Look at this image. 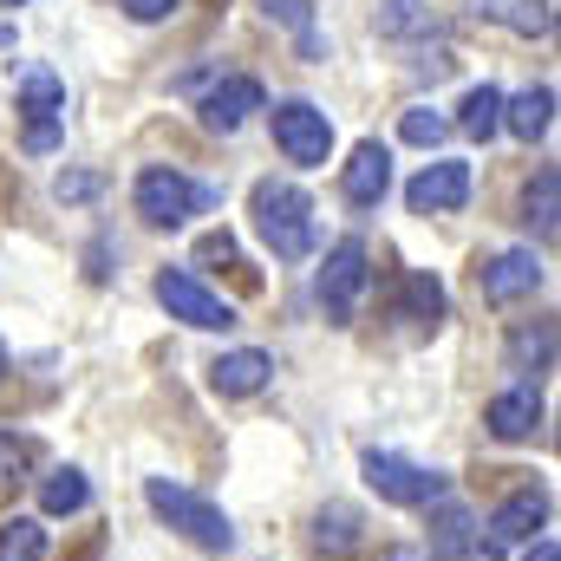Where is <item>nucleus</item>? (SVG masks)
I'll list each match as a JSON object with an SVG mask.
<instances>
[{
    "label": "nucleus",
    "instance_id": "nucleus-1",
    "mask_svg": "<svg viewBox=\"0 0 561 561\" xmlns=\"http://www.w3.org/2000/svg\"><path fill=\"white\" fill-rule=\"evenodd\" d=\"M144 503H150L183 542H196L203 556H229V549H236V523H229L209 496H196V490H183V483H170V477H150V483H144Z\"/></svg>",
    "mask_w": 561,
    "mask_h": 561
},
{
    "label": "nucleus",
    "instance_id": "nucleus-2",
    "mask_svg": "<svg viewBox=\"0 0 561 561\" xmlns=\"http://www.w3.org/2000/svg\"><path fill=\"white\" fill-rule=\"evenodd\" d=\"M249 209H255V229H262V242L275 249L280 262H307L313 255V203H307V190L300 183H255V196H249Z\"/></svg>",
    "mask_w": 561,
    "mask_h": 561
},
{
    "label": "nucleus",
    "instance_id": "nucleus-3",
    "mask_svg": "<svg viewBox=\"0 0 561 561\" xmlns=\"http://www.w3.org/2000/svg\"><path fill=\"white\" fill-rule=\"evenodd\" d=\"M138 216L150 229H183L190 216H203L209 203H216V190H203V183H190L183 170H170V163H150L138 176Z\"/></svg>",
    "mask_w": 561,
    "mask_h": 561
},
{
    "label": "nucleus",
    "instance_id": "nucleus-4",
    "mask_svg": "<svg viewBox=\"0 0 561 561\" xmlns=\"http://www.w3.org/2000/svg\"><path fill=\"white\" fill-rule=\"evenodd\" d=\"M366 483H373L386 503H399V510H431V503L450 490V477L424 470V463L399 457V450H366Z\"/></svg>",
    "mask_w": 561,
    "mask_h": 561
},
{
    "label": "nucleus",
    "instance_id": "nucleus-5",
    "mask_svg": "<svg viewBox=\"0 0 561 561\" xmlns=\"http://www.w3.org/2000/svg\"><path fill=\"white\" fill-rule=\"evenodd\" d=\"M157 300H163L170 320H183V327H203V333H229V327H236V307H229L222 294H209L190 268H163V275H157Z\"/></svg>",
    "mask_w": 561,
    "mask_h": 561
},
{
    "label": "nucleus",
    "instance_id": "nucleus-6",
    "mask_svg": "<svg viewBox=\"0 0 561 561\" xmlns=\"http://www.w3.org/2000/svg\"><path fill=\"white\" fill-rule=\"evenodd\" d=\"M320 307H327V320L333 327H346L353 313H359V294H366V242L359 236H346V242H333V255H327V268H320Z\"/></svg>",
    "mask_w": 561,
    "mask_h": 561
},
{
    "label": "nucleus",
    "instance_id": "nucleus-7",
    "mask_svg": "<svg viewBox=\"0 0 561 561\" xmlns=\"http://www.w3.org/2000/svg\"><path fill=\"white\" fill-rule=\"evenodd\" d=\"M275 144H280V157H287V163L313 170V163H327V150H333V125H327V112H320V105L287 99V105H275Z\"/></svg>",
    "mask_w": 561,
    "mask_h": 561
},
{
    "label": "nucleus",
    "instance_id": "nucleus-8",
    "mask_svg": "<svg viewBox=\"0 0 561 561\" xmlns=\"http://www.w3.org/2000/svg\"><path fill=\"white\" fill-rule=\"evenodd\" d=\"M20 112H26V150L33 157H46L53 144H59V118H66V85L46 72V66H33V72H20Z\"/></svg>",
    "mask_w": 561,
    "mask_h": 561
},
{
    "label": "nucleus",
    "instance_id": "nucleus-9",
    "mask_svg": "<svg viewBox=\"0 0 561 561\" xmlns=\"http://www.w3.org/2000/svg\"><path fill=\"white\" fill-rule=\"evenodd\" d=\"M549 523V496L542 490H516L496 516H490V536H483V556H510V549H523V542H536V529Z\"/></svg>",
    "mask_w": 561,
    "mask_h": 561
},
{
    "label": "nucleus",
    "instance_id": "nucleus-10",
    "mask_svg": "<svg viewBox=\"0 0 561 561\" xmlns=\"http://www.w3.org/2000/svg\"><path fill=\"white\" fill-rule=\"evenodd\" d=\"M405 203L412 216H444V209H463L470 203V163H424L419 176L405 183Z\"/></svg>",
    "mask_w": 561,
    "mask_h": 561
},
{
    "label": "nucleus",
    "instance_id": "nucleus-11",
    "mask_svg": "<svg viewBox=\"0 0 561 561\" xmlns=\"http://www.w3.org/2000/svg\"><path fill=\"white\" fill-rule=\"evenodd\" d=\"M340 190H346V203H353V209H379V203H386V190H392V150H386L379 138H366L353 157H346Z\"/></svg>",
    "mask_w": 561,
    "mask_h": 561
},
{
    "label": "nucleus",
    "instance_id": "nucleus-12",
    "mask_svg": "<svg viewBox=\"0 0 561 561\" xmlns=\"http://www.w3.org/2000/svg\"><path fill=\"white\" fill-rule=\"evenodd\" d=\"M477 287H483V300H523V294H536L542 287V262H536V249H503V255H490L483 268H477Z\"/></svg>",
    "mask_w": 561,
    "mask_h": 561
},
{
    "label": "nucleus",
    "instance_id": "nucleus-13",
    "mask_svg": "<svg viewBox=\"0 0 561 561\" xmlns=\"http://www.w3.org/2000/svg\"><path fill=\"white\" fill-rule=\"evenodd\" d=\"M268 105V92H262V79H249V72H236V79H222L209 99H203V125L209 131H236L249 112H262Z\"/></svg>",
    "mask_w": 561,
    "mask_h": 561
},
{
    "label": "nucleus",
    "instance_id": "nucleus-14",
    "mask_svg": "<svg viewBox=\"0 0 561 561\" xmlns=\"http://www.w3.org/2000/svg\"><path fill=\"white\" fill-rule=\"evenodd\" d=\"M477 556V516L450 496L431 503V561H463Z\"/></svg>",
    "mask_w": 561,
    "mask_h": 561
},
{
    "label": "nucleus",
    "instance_id": "nucleus-15",
    "mask_svg": "<svg viewBox=\"0 0 561 561\" xmlns=\"http://www.w3.org/2000/svg\"><path fill=\"white\" fill-rule=\"evenodd\" d=\"M275 379V359L262 353V346H242V353H222L216 366H209V386L222 392V399H249V392H262Z\"/></svg>",
    "mask_w": 561,
    "mask_h": 561
},
{
    "label": "nucleus",
    "instance_id": "nucleus-16",
    "mask_svg": "<svg viewBox=\"0 0 561 561\" xmlns=\"http://www.w3.org/2000/svg\"><path fill=\"white\" fill-rule=\"evenodd\" d=\"M490 437H503V444H523V437H536V424H542V392L536 386H516V392H503V399H490Z\"/></svg>",
    "mask_w": 561,
    "mask_h": 561
},
{
    "label": "nucleus",
    "instance_id": "nucleus-17",
    "mask_svg": "<svg viewBox=\"0 0 561 561\" xmlns=\"http://www.w3.org/2000/svg\"><path fill=\"white\" fill-rule=\"evenodd\" d=\"M313 556H327V561H346L359 542H366V523H359V510L353 503H327L320 516H313Z\"/></svg>",
    "mask_w": 561,
    "mask_h": 561
},
{
    "label": "nucleus",
    "instance_id": "nucleus-18",
    "mask_svg": "<svg viewBox=\"0 0 561 561\" xmlns=\"http://www.w3.org/2000/svg\"><path fill=\"white\" fill-rule=\"evenodd\" d=\"M463 13H470V20H496V26L523 33V39H536V33H549V26H556L549 0H463Z\"/></svg>",
    "mask_w": 561,
    "mask_h": 561
},
{
    "label": "nucleus",
    "instance_id": "nucleus-19",
    "mask_svg": "<svg viewBox=\"0 0 561 561\" xmlns=\"http://www.w3.org/2000/svg\"><path fill=\"white\" fill-rule=\"evenodd\" d=\"M549 118H556V92H549V85H529V92L503 99V125H510L523 144L542 138V131H549Z\"/></svg>",
    "mask_w": 561,
    "mask_h": 561
},
{
    "label": "nucleus",
    "instance_id": "nucleus-20",
    "mask_svg": "<svg viewBox=\"0 0 561 561\" xmlns=\"http://www.w3.org/2000/svg\"><path fill=\"white\" fill-rule=\"evenodd\" d=\"M85 503H92L85 470H53V477H46V490H39V510H46V516H79Z\"/></svg>",
    "mask_w": 561,
    "mask_h": 561
},
{
    "label": "nucleus",
    "instance_id": "nucleus-21",
    "mask_svg": "<svg viewBox=\"0 0 561 561\" xmlns=\"http://www.w3.org/2000/svg\"><path fill=\"white\" fill-rule=\"evenodd\" d=\"M457 125H463L477 144H490L496 131H503V92H496V85H477V92L463 99V118H457Z\"/></svg>",
    "mask_w": 561,
    "mask_h": 561
},
{
    "label": "nucleus",
    "instance_id": "nucleus-22",
    "mask_svg": "<svg viewBox=\"0 0 561 561\" xmlns=\"http://www.w3.org/2000/svg\"><path fill=\"white\" fill-rule=\"evenodd\" d=\"M556 196H561V176H556V170H542V176L529 183V196H523V222H529L542 242L556 236Z\"/></svg>",
    "mask_w": 561,
    "mask_h": 561
},
{
    "label": "nucleus",
    "instance_id": "nucleus-23",
    "mask_svg": "<svg viewBox=\"0 0 561 561\" xmlns=\"http://www.w3.org/2000/svg\"><path fill=\"white\" fill-rule=\"evenodd\" d=\"M0 561H46V529L33 516H13L0 529Z\"/></svg>",
    "mask_w": 561,
    "mask_h": 561
},
{
    "label": "nucleus",
    "instance_id": "nucleus-24",
    "mask_svg": "<svg viewBox=\"0 0 561 561\" xmlns=\"http://www.w3.org/2000/svg\"><path fill=\"white\" fill-rule=\"evenodd\" d=\"M529 359H536V366H549V359H556V327H549V320H542V327H523V333L510 340V366L523 373Z\"/></svg>",
    "mask_w": 561,
    "mask_h": 561
},
{
    "label": "nucleus",
    "instance_id": "nucleus-25",
    "mask_svg": "<svg viewBox=\"0 0 561 561\" xmlns=\"http://www.w3.org/2000/svg\"><path fill=\"white\" fill-rule=\"evenodd\" d=\"M26 470H33V444L13 437V431H0V490H20Z\"/></svg>",
    "mask_w": 561,
    "mask_h": 561
},
{
    "label": "nucleus",
    "instance_id": "nucleus-26",
    "mask_svg": "<svg viewBox=\"0 0 561 561\" xmlns=\"http://www.w3.org/2000/svg\"><path fill=\"white\" fill-rule=\"evenodd\" d=\"M405 307L437 327V320H444V287H437L431 275H405Z\"/></svg>",
    "mask_w": 561,
    "mask_h": 561
},
{
    "label": "nucleus",
    "instance_id": "nucleus-27",
    "mask_svg": "<svg viewBox=\"0 0 561 561\" xmlns=\"http://www.w3.org/2000/svg\"><path fill=\"white\" fill-rule=\"evenodd\" d=\"M399 131H405V144H444V131H450V118H444V112H405V125H399Z\"/></svg>",
    "mask_w": 561,
    "mask_h": 561
},
{
    "label": "nucleus",
    "instance_id": "nucleus-28",
    "mask_svg": "<svg viewBox=\"0 0 561 561\" xmlns=\"http://www.w3.org/2000/svg\"><path fill=\"white\" fill-rule=\"evenodd\" d=\"M99 190H105V183H99L92 170H66V176L53 183V196H59V203H92Z\"/></svg>",
    "mask_w": 561,
    "mask_h": 561
},
{
    "label": "nucleus",
    "instance_id": "nucleus-29",
    "mask_svg": "<svg viewBox=\"0 0 561 561\" xmlns=\"http://www.w3.org/2000/svg\"><path fill=\"white\" fill-rule=\"evenodd\" d=\"M196 262H236V236H229V229L203 236V242H196Z\"/></svg>",
    "mask_w": 561,
    "mask_h": 561
},
{
    "label": "nucleus",
    "instance_id": "nucleus-30",
    "mask_svg": "<svg viewBox=\"0 0 561 561\" xmlns=\"http://www.w3.org/2000/svg\"><path fill=\"white\" fill-rule=\"evenodd\" d=\"M268 20H287V26H307V0H262Z\"/></svg>",
    "mask_w": 561,
    "mask_h": 561
},
{
    "label": "nucleus",
    "instance_id": "nucleus-31",
    "mask_svg": "<svg viewBox=\"0 0 561 561\" xmlns=\"http://www.w3.org/2000/svg\"><path fill=\"white\" fill-rule=\"evenodd\" d=\"M118 7H125L131 20H163V13H170L176 0H118Z\"/></svg>",
    "mask_w": 561,
    "mask_h": 561
},
{
    "label": "nucleus",
    "instance_id": "nucleus-32",
    "mask_svg": "<svg viewBox=\"0 0 561 561\" xmlns=\"http://www.w3.org/2000/svg\"><path fill=\"white\" fill-rule=\"evenodd\" d=\"M529 561H561V542H556V536H536V549H529Z\"/></svg>",
    "mask_w": 561,
    "mask_h": 561
},
{
    "label": "nucleus",
    "instance_id": "nucleus-33",
    "mask_svg": "<svg viewBox=\"0 0 561 561\" xmlns=\"http://www.w3.org/2000/svg\"><path fill=\"white\" fill-rule=\"evenodd\" d=\"M0 373H7V346H0Z\"/></svg>",
    "mask_w": 561,
    "mask_h": 561
},
{
    "label": "nucleus",
    "instance_id": "nucleus-34",
    "mask_svg": "<svg viewBox=\"0 0 561 561\" xmlns=\"http://www.w3.org/2000/svg\"><path fill=\"white\" fill-rule=\"evenodd\" d=\"M7 7H20V0H7Z\"/></svg>",
    "mask_w": 561,
    "mask_h": 561
}]
</instances>
